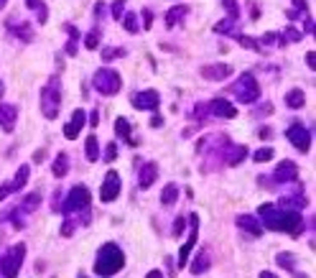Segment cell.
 Returning <instances> with one entry per match:
<instances>
[{"instance_id":"1","label":"cell","mask_w":316,"mask_h":278,"mask_svg":"<svg viewBox=\"0 0 316 278\" xmlns=\"http://www.w3.org/2000/svg\"><path fill=\"white\" fill-rule=\"evenodd\" d=\"M258 215H260L265 230L288 232L293 237H298L303 232V220H301L298 210H283V207H273V204H260Z\"/></svg>"},{"instance_id":"2","label":"cell","mask_w":316,"mask_h":278,"mask_svg":"<svg viewBox=\"0 0 316 278\" xmlns=\"http://www.w3.org/2000/svg\"><path fill=\"white\" fill-rule=\"evenodd\" d=\"M125 265V253L117 243H105L100 250H97V258H95V273L97 275H115L120 273Z\"/></svg>"},{"instance_id":"3","label":"cell","mask_w":316,"mask_h":278,"mask_svg":"<svg viewBox=\"0 0 316 278\" xmlns=\"http://www.w3.org/2000/svg\"><path fill=\"white\" fill-rule=\"evenodd\" d=\"M59 110H61V82L59 77H51L41 87V112L46 120H56Z\"/></svg>"},{"instance_id":"4","label":"cell","mask_w":316,"mask_h":278,"mask_svg":"<svg viewBox=\"0 0 316 278\" xmlns=\"http://www.w3.org/2000/svg\"><path fill=\"white\" fill-rule=\"evenodd\" d=\"M92 85H95V90H97L100 95L112 97V95L120 92V87H123V77L117 74L115 69H110V66H102V69H97V72H95Z\"/></svg>"},{"instance_id":"5","label":"cell","mask_w":316,"mask_h":278,"mask_svg":"<svg viewBox=\"0 0 316 278\" xmlns=\"http://www.w3.org/2000/svg\"><path fill=\"white\" fill-rule=\"evenodd\" d=\"M232 92H234V97L240 100L243 105H250V102H255V100L260 97V85H258V79H255L250 72H245V74H240V79L232 85Z\"/></svg>"},{"instance_id":"6","label":"cell","mask_w":316,"mask_h":278,"mask_svg":"<svg viewBox=\"0 0 316 278\" xmlns=\"http://www.w3.org/2000/svg\"><path fill=\"white\" fill-rule=\"evenodd\" d=\"M23 258H26V245L18 243L13 248L6 250V255L0 258V275H6V278H16L21 265H23Z\"/></svg>"},{"instance_id":"7","label":"cell","mask_w":316,"mask_h":278,"mask_svg":"<svg viewBox=\"0 0 316 278\" xmlns=\"http://www.w3.org/2000/svg\"><path fill=\"white\" fill-rule=\"evenodd\" d=\"M90 204H92V194H90V189H87L85 184H79V186H74V189L69 191L66 202H64V207H61L59 212H64V215H76V212L87 210Z\"/></svg>"},{"instance_id":"8","label":"cell","mask_w":316,"mask_h":278,"mask_svg":"<svg viewBox=\"0 0 316 278\" xmlns=\"http://www.w3.org/2000/svg\"><path fill=\"white\" fill-rule=\"evenodd\" d=\"M286 138L291 141V146H293L296 151L308 153V148H311V133H308V128H303L301 123H293V125L286 130Z\"/></svg>"},{"instance_id":"9","label":"cell","mask_w":316,"mask_h":278,"mask_svg":"<svg viewBox=\"0 0 316 278\" xmlns=\"http://www.w3.org/2000/svg\"><path fill=\"white\" fill-rule=\"evenodd\" d=\"M120 189H123V181L117 176V171H107L105 181H102V189H100V199L102 202H115L120 196Z\"/></svg>"},{"instance_id":"10","label":"cell","mask_w":316,"mask_h":278,"mask_svg":"<svg viewBox=\"0 0 316 278\" xmlns=\"http://www.w3.org/2000/svg\"><path fill=\"white\" fill-rule=\"evenodd\" d=\"M133 107L135 110H148V112H155L158 110V102H161V97H158L155 90H143V92H135L130 97Z\"/></svg>"},{"instance_id":"11","label":"cell","mask_w":316,"mask_h":278,"mask_svg":"<svg viewBox=\"0 0 316 278\" xmlns=\"http://www.w3.org/2000/svg\"><path fill=\"white\" fill-rule=\"evenodd\" d=\"M85 125H87V112H85V110H74L71 117H69V123L64 125V138H66V141H74L79 133H82Z\"/></svg>"},{"instance_id":"12","label":"cell","mask_w":316,"mask_h":278,"mask_svg":"<svg viewBox=\"0 0 316 278\" xmlns=\"http://www.w3.org/2000/svg\"><path fill=\"white\" fill-rule=\"evenodd\" d=\"M189 222H191V235H189V240L184 243V248L179 250V268H184V265H186L189 253H191V250H194V245H196V235H199V217L191 215V217H189Z\"/></svg>"},{"instance_id":"13","label":"cell","mask_w":316,"mask_h":278,"mask_svg":"<svg viewBox=\"0 0 316 278\" xmlns=\"http://www.w3.org/2000/svg\"><path fill=\"white\" fill-rule=\"evenodd\" d=\"M273 179L278 181V184H291V181H296V179H298V166L286 158V161H281V164H278V169L273 171Z\"/></svg>"},{"instance_id":"14","label":"cell","mask_w":316,"mask_h":278,"mask_svg":"<svg viewBox=\"0 0 316 278\" xmlns=\"http://www.w3.org/2000/svg\"><path fill=\"white\" fill-rule=\"evenodd\" d=\"M237 227L240 230H245L248 235H253V237H260L263 232H265V227H263V222L258 220V217H253V215H237Z\"/></svg>"},{"instance_id":"15","label":"cell","mask_w":316,"mask_h":278,"mask_svg":"<svg viewBox=\"0 0 316 278\" xmlns=\"http://www.w3.org/2000/svg\"><path fill=\"white\" fill-rule=\"evenodd\" d=\"M209 115L222 117V120H232V117L237 115V107H232V102H227V100L217 97V100H212V102H209Z\"/></svg>"},{"instance_id":"16","label":"cell","mask_w":316,"mask_h":278,"mask_svg":"<svg viewBox=\"0 0 316 278\" xmlns=\"http://www.w3.org/2000/svg\"><path fill=\"white\" fill-rule=\"evenodd\" d=\"M229 74H232L229 64H207V66H202V77L209 79V82H222V79H227Z\"/></svg>"},{"instance_id":"17","label":"cell","mask_w":316,"mask_h":278,"mask_svg":"<svg viewBox=\"0 0 316 278\" xmlns=\"http://www.w3.org/2000/svg\"><path fill=\"white\" fill-rule=\"evenodd\" d=\"M16 117H18V110L16 105H0V128H3L6 133H13L16 128Z\"/></svg>"},{"instance_id":"18","label":"cell","mask_w":316,"mask_h":278,"mask_svg":"<svg viewBox=\"0 0 316 278\" xmlns=\"http://www.w3.org/2000/svg\"><path fill=\"white\" fill-rule=\"evenodd\" d=\"M248 158V146H229L224 148V164L227 166H237V164H243Z\"/></svg>"},{"instance_id":"19","label":"cell","mask_w":316,"mask_h":278,"mask_svg":"<svg viewBox=\"0 0 316 278\" xmlns=\"http://www.w3.org/2000/svg\"><path fill=\"white\" fill-rule=\"evenodd\" d=\"M155 176H158V166L155 164H143V169L138 174V186L140 189H150L153 181H155Z\"/></svg>"},{"instance_id":"20","label":"cell","mask_w":316,"mask_h":278,"mask_svg":"<svg viewBox=\"0 0 316 278\" xmlns=\"http://www.w3.org/2000/svg\"><path fill=\"white\" fill-rule=\"evenodd\" d=\"M209 265H212V255H209V250L207 248H202L199 250V255L194 258V263H191V273L194 275H202V273H207L209 270Z\"/></svg>"},{"instance_id":"21","label":"cell","mask_w":316,"mask_h":278,"mask_svg":"<svg viewBox=\"0 0 316 278\" xmlns=\"http://www.w3.org/2000/svg\"><path fill=\"white\" fill-rule=\"evenodd\" d=\"M8 26H11V33H13L16 38H21L23 44H31V41H33V26H31V23L21 21L18 26H13V23L8 21Z\"/></svg>"},{"instance_id":"22","label":"cell","mask_w":316,"mask_h":278,"mask_svg":"<svg viewBox=\"0 0 316 278\" xmlns=\"http://www.w3.org/2000/svg\"><path fill=\"white\" fill-rule=\"evenodd\" d=\"M64 31H66V36H69V41H66V56H76V44H79V31H76V26H71V23H64Z\"/></svg>"},{"instance_id":"23","label":"cell","mask_w":316,"mask_h":278,"mask_svg":"<svg viewBox=\"0 0 316 278\" xmlns=\"http://www.w3.org/2000/svg\"><path fill=\"white\" fill-rule=\"evenodd\" d=\"M51 174H54L56 179H64V176L69 174V156H66V153H59V156L54 158V164H51Z\"/></svg>"},{"instance_id":"24","label":"cell","mask_w":316,"mask_h":278,"mask_svg":"<svg viewBox=\"0 0 316 278\" xmlns=\"http://www.w3.org/2000/svg\"><path fill=\"white\" fill-rule=\"evenodd\" d=\"M186 13H189L186 6H176V8H171V11L166 13V28H176V26L186 18Z\"/></svg>"},{"instance_id":"25","label":"cell","mask_w":316,"mask_h":278,"mask_svg":"<svg viewBox=\"0 0 316 278\" xmlns=\"http://www.w3.org/2000/svg\"><path fill=\"white\" fill-rule=\"evenodd\" d=\"M303 105H306L303 90H288V92H286V107H288V110H301Z\"/></svg>"},{"instance_id":"26","label":"cell","mask_w":316,"mask_h":278,"mask_svg":"<svg viewBox=\"0 0 316 278\" xmlns=\"http://www.w3.org/2000/svg\"><path fill=\"white\" fill-rule=\"evenodd\" d=\"M115 133L120 135L123 141H128L130 146H138L135 138H130V123H128V117H117V120H115Z\"/></svg>"},{"instance_id":"27","label":"cell","mask_w":316,"mask_h":278,"mask_svg":"<svg viewBox=\"0 0 316 278\" xmlns=\"http://www.w3.org/2000/svg\"><path fill=\"white\" fill-rule=\"evenodd\" d=\"M28 176H31V166H28V164L18 166V174H16V179L11 181V189H13V191H21V189L28 184Z\"/></svg>"},{"instance_id":"28","label":"cell","mask_w":316,"mask_h":278,"mask_svg":"<svg viewBox=\"0 0 316 278\" xmlns=\"http://www.w3.org/2000/svg\"><path fill=\"white\" fill-rule=\"evenodd\" d=\"M176 199H179V186H176V184H166L164 191H161V204H164V207H171Z\"/></svg>"},{"instance_id":"29","label":"cell","mask_w":316,"mask_h":278,"mask_svg":"<svg viewBox=\"0 0 316 278\" xmlns=\"http://www.w3.org/2000/svg\"><path fill=\"white\" fill-rule=\"evenodd\" d=\"M85 153H87V161H92V164L100 158V141H97V135H90V138H87Z\"/></svg>"},{"instance_id":"30","label":"cell","mask_w":316,"mask_h":278,"mask_svg":"<svg viewBox=\"0 0 316 278\" xmlns=\"http://www.w3.org/2000/svg\"><path fill=\"white\" fill-rule=\"evenodd\" d=\"M26 3H28V8H31V11H36V13H38V23H41V26L49 21V11H46V6L41 3V0H26Z\"/></svg>"},{"instance_id":"31","label":"cell","mask_w":316,"mask_h":278,"mask_svg":"<svg viewBox=\"0 0 316 278\" xmlns=\"http://www.w3.org/2000/svg\"><path fill=\"white\" fill-rule=\"evenodd\" d=\"M275 38H278V44L283 46L286 41H301V38H303V31H298L296 26H288L283 36H275Z\"/></svg>"},{"instance_id":"32","label":"cell","mask_w":316,"mask_h":278,"mask_svg":"<svg viewBox=\"0 0 316 278\" xmlns=\"http://www.w3.org/2000/svg\"><path fill=\"white\" fill-rule=\"evenodd\" d=\"M222 8L227 11V18L240 21V6H237V0H222Z\"/></svg>"},{"instance_id":"33","label":"cell","mask_w":316,"mask_h":278,"mask_svg":"<svg viewBox=\"0 0 316 278\" xmlns=\"http://www.w3.org/2000/svg\"><path fill=\"white\" fill-rule=\"evenodd\" d=\"M100 38H102V33H100V28H92V31L87 33V38H85V46L95 51V49L100 46Z\"/></svg>"},{"instance_id":"34","label":"cell","mask_w":316,"mask_h":278,"mask_svg":"<svg viewBox=\"0 0 316 278\" xmlns=\"http://www.w3.org/2000/svg\"><path fill=\"white\" fill-rule=\"evenodd\" d=\"M123 26L128 33H138V16L135 13H123Z\"/></svg>"},{"instance_id":"35","label":"cell","mask_w":316,"mask_h":278,"mask_svg":"<svg viewBox=\"0 0 316 278\" xmlns=\"http://www.w3.org/2000/svg\"><path fill=\"white\" fill-rule=\"evenodd\" d=\"M278 263L286 268V270H291V273H296V258L291 255V253H281L278 255Z\"/></svg>"},{"instance_id":"36","label":"cell","mask_w":316,"mask_h":278,"mask_svg":"<svg viewBox=\"0 0 316 278\" xmlns=\"http://www.w3.org/2000/svg\"><path fill=\"white\" fill-rule=\"evenodd\" d=\"M38 204H41V196H38V194H28V196H26V202L21 204V210H26V212H33Z\"/></svg>"},{"instance_id":"37","label":"cell","mask_w":316,"mask_h":278,"mask_svg":"<svg viewBox=\"0 0 316 278\" xmlns=\"http://www.w3.org/2000/svg\"><path fill=\"white\" fill-rule=\"evenodd\" d=\"M120 56H125V49H102V61L107 64V61H112V59H120Z\"/></svg>"},{"instance_id":"38","label":"cell","mask_w":316,"mask_h":278,"mask_svg":"<svg viewBox=\"0 0 316 278\" xmlns=\"http://www.w3.org/2000/svg\"><path fill=\"white\" fill-rule=\"evenodd\" d=\"M273 156H275V153H273V148H258V151L253 153V158H255L258 164H265V161H270Z\"/></svg>"},{"instance_id":"39","label":"cell","mask_w":316,"mask_h":278,"mask_svg":"<svg viewBox=\"0 0 316 278\" xmlns=\"http://www.w3.org/2000/svg\"><path fill=\"white\" fill-rule=\"evenodd\" d=\"M237 41H240V46H245L250 51H260V41H255L250 36H237Z\"/></svg>"},{"instance_id":"40","label":"cell","mask_w":316,"mask_h":278,"mask_svg":"<svg viewBox=\"0 0 316 278\" xmlns=\"http://www.w3.org/2000/svg\"><path fill=\"white\" fill-rule=\"evenodd\" d=\"M237 21H232V18H224V21H219L217 26H214V33H232V26H234Z\"/></svg>"},{"instance_id":"41","label":"cell","mask_w":316,"mask_h":278,"mask_svg":"<svg viewBox=\"0 0 316 278\" xmlns=\"http://www.w3.org/2000/svg\"><path fill=\"white\" fill-rule=\"evenodd\" d=\"M115 156H117V143H107V146H105L102 158H105L107 164H112V161H115Z\"/></svg>"},{"instance_id":"42","label":"cell","mask_w":316,"mask_h":278,"mask_svg":"<svg viewBox=\"0 0 316 278\" xmlns=\"http://www.w3.org/2000/svg\"><path fill=\"white\" fill-rule=\"evenodd\" d=\"M76 227H79V222H74V220H71V217H69V220H66V222H64V225H61V235H64V237H71V235H74V230H76Z\"/></svg>"},{"instance_id":"43","label":"cell","mask_w":316,"mask_h":278,"mask_svg":"<svg viewBox=\"0 0 316 278\" xmlns=\"http://www.w3.org/2000/svg\"><path fill=\"white\" fill-rule=\"evenodd\" d=\"M110 11H112V16H115V18H123V13H125V0H115Z\"/></svg>"},{"instance_id":"44","label":"cell","mask_w":316,"mask_h":278,"mask_svg":"<svg viewBox=\"0 0 316 278\" xmlns=\"http://www.w3.org/2000/svg\"><path fill=\"white\" fill-rule=\"evenodd\" d=\"M207 112H209V107H207V105H202V102H196V105H194V117H199V120H204V117H207Z\"/></svg>"},{"instance_id":"45","label":"cell","mask_w":316,"mask_h":278,"mask_svg":"<svg viewBox=\"0 0 316 278\" xmlns=\"http://www.w3.org/2000/svg\"><path fill=\"white\" fill-rule=\"evenodd\" d=\"M140 16H143V28H150V26H153V13H150V11L145 8V11H143Z\"/></svg>"},{"instance_id":"46","label":"cell","mask_w":316,"mask_h":278,"mask_svg":"<svg viewBox=\"0 0 316 278\" xmlns=\"http://www.w3.org/2000/svg\"><path fill=\"white\" fill-rule=\"evenodd\" d=\"M8 194H13V189H11V184H0V202L6 199Z\"/></svg>"},{"instance_id":"47","label":"cell","mask_w":316,"mask_h":278,"mask_svg":"<svg viewBox=\"0 0 316 278\" xmlns=\"http://www.w3.org/2000/svg\"><path fill=\"white\" fill-rule=\"evenodd\" d=\"M161 125H164V117L161 115H153L150 117V128H161Z\"/></svg>"},{"instance_id":"48","label":"cell","mask_w":316,"mask_h":278,"mask_svg":"<svg viewBox=\"0 0 316 278\" xmlns=\"http://www.w3.org/2000/svg\"><path fill=\"white\" fill-rule=\"evenodd\" d=\"M181 232H184V220H181V217H179V220H176V222H174V235H176V237H179V235H181Z\"/></svg>"},{"instance_id":"49","label":"cell","mask_w":316,"mask_h":278,"mask_svg":"<svg viewBox=\"0 0 316 278\" xmlns=\"http://www.w3.org/2000/svg\"><path fill=\"white\" fill-rule=\"evenodd\" d=\"M306 64H308V69H316V56H313V51L306 54Z\"/></svg>"},{"instance_id":"50","label":"cell","mask_w":316,"mask_h":278,"mask_svg":"<svg viewBox=\"0 0 316 278\" xmlns=\"http://www.w3.org/2000/svg\"><path fill=\"white\" fill-rule=\"evenodd\" d=\"M296 6V13H306V0H293Z\"/></svg>"},{"instance_id":"51","label":"cell","mask_w":316,"mask_h":278,"mask_svg":"<svg viewBox=\"0 0 316 278\" xmlns=\"http://www.w3.org/2000/svg\"><path fill=\"white\" fill-rule=\"evenodd\" d=\"M258 135H260V138H273V130H270V128H263V130H258Z\"/></svg>"},{"instance_id":"52","label":"cell","mask_w":316,"mask_h":278,"mask_svg":"<svg viewBox=\"0 0 316 278\" xmlns=\"http://www.w3.org/2000/svg\"><path fill=\"white\" fill-rule=\"evenodd\" d=\"M306 31H308V33H313V18H311V16L306 18Z\"/></svg>"},{"instance_id":"53","label":"cell","mask_w":316,"mask_h":278,"mask_svg":"<svg viewBox=\"0 0 316 278\" xmlns=\"http://www.w3.org/2000/svg\"><path fill=\"white\" fill-rule=\"evenodd\" d=\"M90 120H92V125H95V128H97V123H100V115H97V110H95V112H92V115H90Z\"/></svg>"},{"instance_id":"54","label":"cell","mask_w":316,"mask_h":278,"mask_svg":"<svg viewBox=\"0 0 316 278\" xmlns=\"http://www.w3.org/2000/svg\"><path fill=\"white\" fill-rule=\"evenodd\" d=\"M44 156H46L44 151H38V153H33V161H36V164H38V161H44Z\"/></svg>"},{"instance_id":"55","label":"cell","mask_w":316,"mask_h":278,"mask_svg":"<svg viewBox=\"0 0 316 278\" xmlns=\"http://www.w3.org/2000/svg\"><path fill=\"white\" fill-rule=\"evenodd\" d=\"M102 11H105V3H97V8H95V16L100 18V16H102Z\"/></svg>"},{"instance_id":"56","label":"cell","mask_w":316,"mask_h":278,"mask_svg":"<svg viewBox=\"0 0 316 278\" xmlns=\"http://www.w3.org/2000/svg\"><path fill=\"white\" fill-rule=\"evenodd\" d=\"M3 92H6V87H3V82H0V97H3Z\"/></svg>"},{"instance_id":"57","label":"cell","mask_w":316,"mask_h":278,"mask_svg":"<svg viewBox=\"0 0 316 278\" xmlns=\"http://www.w3.org/2000/svg\"><path fill=\"white\" fill-rule=\"evenodd\" d=\"M6 3H8V0H0V8H6Z\"/></svg>"}]
</instances>
